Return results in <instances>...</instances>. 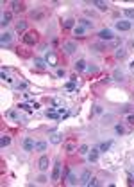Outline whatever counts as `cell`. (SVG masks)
<instances>
[{
	"instance_id": "6da1fadb",
	"label": "cell",
	"mask_w": 134,
	"mask_h": 187,
	"mask_svg": "<svg viewBox=\"0 0 134 187\" xmlns=\"http://www.w3.org/2000/svg\"><path fill=\"white\" fill-rule=\"evenodd\" d=\"M23 43H25V45H34V43H38V33H36V31H27V33L23 34Z\"/></svg>"
},
{
	"instance_id": "7a4b0ae2",
	"label": "cell",
	"mask_w": 134,
	"mask_h": 187,
	"mask_svg": "<svg viewBox=\"0 0 134 187\" xmlns=\"http://www.w3.org/2000/svg\"><path fill=\"white\" fill-rule=\"evenodd\" d=\"M45 61H47L48 67H57V65H59V58H57V54L54 52V50H48V52H47Z\"/></svg>"
},
{
	"instance_id": "3957f363",
	"label": "cell",
	"mask_w": 134,
	"mask_h": 187,
	"mask_svg": "<svg viewBox=\"0 0 134 187\" xmlns=\"http://www.w3.org/2000/svg\"><path fill=\"white\" fill-rule=\"evenodd\" d=\"M48 165H50V160H48L47 155L39 157V160H38V167H39V171H47V169H48Z\"/></svg>"
},
{
	"instance_id": "277c9868",
	"label": "cell",
	"mask_w": 134,
	"mask_h": 187,
	"mask_svg": "<svg viewBox=\"0 0 134 187\" xmlns=\"http://www.w3.org/2000/svg\"><path fill=\"white\" fill-rule=\"evenodd\" d=\"M98 38H100L102 41H109V40H113V31H111V29H102L100 33H98Z\"/></svg>"
},
{
	"instance_id": "5b68a950",
	"label": "cell",
	"mask_w": 134,
	"mask_h": 187,
	"mask_svg": "<svg viewBox=\"0 0 134 187\" xmlns=\"http://www.w3.org/2000/svg\"><path fill=\"white\" fill-rule=\"evenodd\" d=\"M115 25H116V29H118V31H129V29L132 27L131 20H120V22H116Z\"/></svg>"
},
{
	"instance_id": "8992f818",
	"label": "cell",
	"mask_w": 134,
	"mask_h": 187,
	"mask_svg": "<svg viewBox=\"0 0 134 187\" xmlns=\"http://www.w3.org/2000/svg\"><path fill=\"white\" fill-rule=\"evenodd\" d=\"M23 149H25V151H29V153H30V151H34V149H36V142L30 139V137H27V139L23 140Z\"/></svg>"
},
{
	"instance_id": "52a82bcc",
	"label": "cell",
	"mask_w": 134,
	"mask_h": 187,
	"mask_svg": "<svg viewBox=\"0 0 134 187\" xmlns=\"http://www.w3.org/2000/svg\"><path fill=\"white\" fill-rule=\"evenodd\" d=\"M63 49H65V52H66V54H74L75 50H77V45L74 43V41H66V43L63 45Z\"/></svg>"
},
{
	"instance_id": "ba28073f",
	"label": "cell",
	"mask_w": 134,
	"mask_h": 187,
	"mask_svg": "<svg viewBox=\"0 0 134 187\" xmlns=\"http://www.w3.org/2000/svg\"><path fill=\"white\" fill-rule=\"evenodd\" d=\"M59 176H61V162H56L54 164V169H52V180H59Z\"/></svg>"
},
{
	"instance_id": "9c48e42d",
	"label": "cell",
	"mask_w": 134,
	"mask_h": 187,
	"mask_svg": "<svg viewBox=\"0 0 134 187\" xmlns=\"http://www.w3.org/2000/svg\"><path fill=\"white\" fill-rule=\"evenodd\" d=\"M98 153H100L98 148H93L91 151H88V158H89V162H97V160H98Z\"/></svg>"
},
{
	"instance_id": "30bf717a",
	"label": "cell",
	"mask_w": 134,
	"mask_h": 187,
	"mask_svg": "<svg viewBox=\"0 0 134 187\" xmlns=\"http://www.w3.org/2000/svg\"><path fill=\"white\" fill-rule=\"evenodd\" d=\"M13 13H22L23 9H25V4L23 2H13Z\"/></svg>"
},
{
	"instance_id": "8fae6325",
	"label": "cell",
	"mask_w": 134,
	"mask_h": 187,
	"mask_svg": "<svg viewBox=\"0 0 134 187\" xmlns=\"http://www.w3.org/2000/svg\"><path fill=\"white\" fill-rule=\"evenodd\" d=\"M89 180H91V173H89V171H84V173L80 174V184H82V185H88Z\"/></svg>"
},
{
	"instance_id": "7c38bea8",
	"label": "cell",
	"mask_w": 134,
	"mask_h": 187,
	"mask_svg": "<svg viewBox=\"0 0 134 187\" xmlns=\"http://www.w3.org/2000/svg\"><path fill=\"white\" fill-rule=\"evenodd\" d=\"M65 149H66V153H75V151H77V146H75V142L68 140V142L65 144Z\"/></svg>"
},
{
	"instance_id": "4fadbf2b",
	"label": "cell",
	"mask_w": 134,
	"mask_h": 187,
	"mask_svg": "<svg viewBox=\"0 0 134 187\" xmlns=\"http://www.w3.org/2000/svg\"><path fill=\"white\" fill-rule=\"evenodd\" d=\"M11 36H13L11 33H4L2 38H0V43H2V45H7L9 41H11Z\"/></svg>"
},
{
	"instance_id": "5bb4252c",
	"label": "cell",
	"mask_w": 134,
	"mask_h": 187,
	"mask_svg": "<svg viewBox=\"0 0 134 187\" xmlns=\"http://www.w3.org/2000/svg\"><path fill=\"white\" fill-rule=\"evenodd\" d=\"M9 144H11V137H9V135H2V139H0V146L5 148V146H9Z\"/></svg>"
},
{
	"instance_id": "9a60e30c",
	"label": "cell",
	"mask_w": 134,
	"mask_h": 187,
	"mask_svg": "<svg viewBox=\"0 0 134 187\" xmlns=\"http://www.w3.org/2000/svg\"><path fill=\"white\" fill-rule=\"evenodd\" d=\"M75 70H77V72L86 70V61H84V59H79L77 63H75Z\"/></svg>"
},
{
	"instance_id": "2e32d148",
	"label": "cell",
	"mask_w": 134,
	"mask_h": 187,
	"mask_svg": "<svg viewBox=\"0 0 134 187\" xmlns=\"http://www.w3.org/2000/svg\"><path fill=\"white\" fill-rule=\"evenodd\" d=\"M9 22H11V13H4L2 15V27H7Z\"/></svg>"
},
{
	"instance_id": "e0dca14e",
	"label": "cell",
	"mask_w": 134,
	"mask_h": 187,
	"mask_svg": "<svg viewBox=\"0 0 134 187\" xmlns=\"http://www.w3.org/2000/svg\"><path fill=\"white\" fill-rule=\"evenodd\" d=\"M93 6H97L100 11H107V9H109V7H107V4H106V2H100V0H95Z\"/></svg>"
},
{
	"instance_id": "ac0fdd59",
	"label": "cell",
	"mask_w": 134,
	"mask_h": 187,
	"mask_svg": "<svg viewBox=\"0 0 134 187\" xmlns=\"http://www.w3.org/2000/svg\"><path fill=\"white\" fill-rule=\"evenodd\" d=\"M61 140H63V137H61L59 133H52V135H50V142H52V144H59Z\"/></svg>"
},
{
	"instance_id": "d6986e66",
	"label": "cell",
	"mask_w": 134,
	"mask_h": 187,
	"mask_svg": "<svg viewBox=\"0 0 134 187\" xmlns=\"http://www.w3.org/2000/svg\"><path fill=\"white\" fill-rule=\"evenodd\" d=\"M25 27H27V22H23V20L16 22V31H18V33H23V31H25Z\"/></svg>"
},
{
	"instance_id": "ffe728a7",
	"label": "cell",
	"mask_w": 134,
	"mask_h": 187,
	"mask_svg": "<svg viewBox=\"0 0 134 187\" xmlns=\"http://www.w3.org/2000/svg\"><path fill=\"white\" fill-rule=\"evenodd\" d=\"M34 65H36L38 68H45V67H47V61H45V59H39V58H34Z\"/></svg>"
},
{
	"instance_id": "44dd1931",
	"label": "cell",
	"mask_w": 134,
	"mask_h": 187,
	"mask_svg": "<svg viewBox=\"0 0 134 187\" xmlns=\"http://www.w3.org/2000/svg\"><path fill=\"white\" fill-rule=\"evenodd\" d=\"M66 184H68V185H75V184H77V176H75L74 173H70L68 178H66Z\"/></svg>"
},
{
	"instance_id": "7402d4cb",
	"label": "cell",
	"mask_w": 134,
	"mask_h": 187,
	"mask_svg": "<svg viewBox=\"0 0 134 187\" xmlns=\"http://www.w3.org/2000/svg\"><path fill=\"white\" fill-rule=\"evenodd\" d=\"M47 117H50V119H59L61 115H57L54 108H48V112H47Z\"/></svg>"
},
{
	"instance_id": "603a6c76",
	"label": "cell",
	"mask_w": 134,
	"mask_h": 187,
	"mask_svg": "<svg viewBox=\"0 0 134 187\" xmlns=\"http://www.w3.org/2000/svg\"><path fill=\"white\" fill-rule=\"evenodd\" d=\"M47 149V142H36V151H45Z\"/></svg>"
},
{
	"instance_id": "cb8c5ba5",
	"label": "cell",
	"mask_w": 134,
	"mask_h": 187,
	"mask_svg": "<svg viewBox=\"0 0 134 187\" xmlns=\"http://www.w3.org/2000/svg\"><path fill=\"white\" fill-rule=\"evenodd\" d=\"M111 144H113V142H111V140H107V142H102V144H100V148H98V149H100V151H107V149H109V148H111Z\"/></svg>"
},
{
	"instance_id": "d4e9b609",
	"label": "cell",
	"mask_w": 134,
	"mask_h": 187,
	"mask_svg": "<svg viewBox=\"0 0 134 187\" xmlns=\"http://www.w3.org/2000/svg\"><path fill=\"white\" fill-rule=\"evenodd\" d=\"M115 56H116V59H123V58H125V50H123V49H116Z\"/></svg>"
},
{
	"instance_id": "484cf974",
	"label": "cell",
	"mask_w": 134,
	"mask_h": 187,
	"mask_svg": "<svg viewBox=\"0 0 134 187\" xmlns=\"http://www.w3.org/2000/svg\"><path fill=\"white\" fill-rule=\"evenodd\" d=\"M91 49H95L97 52H100V50H106V45H104V43H93V45H91Z\"/></svg>"
},
{
	"instance_id": "4316f807",
	"label": "cell",
	"mask_w": 134,
	"mask_h": 187,
	"mask_svg": "<svg viewBox=\"0 0 134 187\" xmlns=\"http://www.w3.org/2000/svg\"><path fill=\"white\" fill-rule=\"evenodd\" d=\"M113 79L122 81V79H123V72H122V70H115V74H113Z\"/></svg>"
},
{
	"instance_id": "83f0119b",
	"label": "cell",
	"mask_w": 134,
	"mask_h": 187,
	"mask_svg": "<svg viewBox=\"0 0 134 187\" xmlns=\"http://www.w3.org/2000/svg\"><path fill=\"white\" fill-rule=\"evenodd\" d=\"M74 25H75V20L74 18H68L66 22H65V29H71Z\"/></svg>"
},
{
	"instance_id": "f1b7e54d",
	"label": "cell",
	"mask_w": 134,
	"mask_h": 187,
	"mask_svg": "<svg viewBox=\"0 0 134 187\" xmlns=\"http://www.w3.org/2000/svg\"><path fill=\"white\" fill-rule=\"evenodd\" d=\"M79 22H80V25H82V27H93V24H91L88 18H82V20H79Z\"/></svg>"
},
{
	"instance_id": "f546056e",
	"label": "cell",
	"mask_w": 134,
	"mask_h": 187,
	"mask_svg": "<svg viewBox=\"0 0 134 187\" xmlns=\"http://www.w3.org/2000/svg\"><path fill=\"white\" fill-rule=\"evenodd\" d=\"M84 33H86V31H84V27H75V36H84Z\"/></svg>"
},
{
	"instance_id": "4dcf8cb0",
	"label": "cell",
	"mask_w": 134,
	"mask_h": 187,
	"mask_svg": "<svg viewBox=\"0 0 134 187\" xmlns=\"http://www.w3.org/2000/svg\"><path fill=\"white\" fill-rule=\"evenodd\" d=\"M123 15H125L127 18H134V9H125V11H123Z\"/></svg>"
},
{
	"instance_id": "1f68e13d",
	"label": "cell",
	"mask_w": 134,
	"mask_h": 187,
	"mask_svg": "<svg viewBox=\"0 0 134 187\" xmlns=\"http://www.w3.org/2000/svg\"><path fill=\"white\" fill-rule=\"evenodd\" d=\"M88 151H89V149H88V146H84V144L79 148V153H80V155H88Z\"/></svg>"
},
{
	"instance_id": "d6a6232c",
	"label": "cell",
	"mask_w": 134,
	"mask_h": 187,
	"mask_svg": "<svg viewBox=\"0 0 134 187\" xmlns=\"http://www.w3.org/2000/svg\"><path fill=\"white\" fill-rule=\"evenodd\" d=\"M115 130H116V133H118V135H123V133H125V130H123V126H122V124H118V126H116Z\"/></svg>"
},
{
	"instance_id": "836d02e7",
	"label": "cell",
	"mask_w": 134,
	"mask_h": 187,
	"mask_svg": "<svg viewBox=\"0 0 134 187\" xmlns=\"http://www.w3.org/2000/svg\"><path fill=\"white\" fill-rule=\"evenodd\" d=\"M65 87H66V90H75V83H74V81H71V83H66Z\"/></svg>"
},
{
	"instance_id": "e575fe53",
	"label": "cell",
	"mask_w": 134,
	"mask_h": 187,
	"mask_svg": "<svg viewBox=\"0 0 134 187\" xmlns=\"http://www.w3.org/2000/svg\"><path fill=\"white\" fill-rule=\"evenodd\" d=\"M65 74H66L65 68H57V77H65Z\"/></svg>"
},
{
	"instance_id": "d590c367",
	"label": "cell",
	"mask_w": 134,
	"mask_h": 187,
	"mask_svg": "<svg viewBox=\"0 0 134 187\" xmlns=\"http://www.w3.org/2000/svg\"><path fill=\"white\" fill-rule=\"evenodd\" d=\"M86 70L89 72V74H95V72H97L98 68H97V67H86Z\"/></svg>"
},
{
	"instance_id": "8d00e7d4",
	"label": "cell",
	"mask_w": 134,
	"mask_h": 187,
	"mask_svg": "<svg viewBox=\"0 0 134 187\" xmlns=\"http://www.w3.org/2000/svg\"><path fill=\"white\" fill-rule=\"evenodd\" d=\"M88 185H89V187H95V185H98V182H97L95 178H91V180L88 182Z\"/></svg>"
},
{
	"instance_id": "74e56055",
	"label": "cell",
	"mask_w": 134,
	"mask_h": 187,
	"mask_svg": "<svg viewBox=\"0 0 134 187\" xmlns=\"http://www.w3.org/2000/svg\"><path fill=\"white\" fill-rule=\"evenodd\" d=\"M38 182H39V184H45V182H47V176H43V174H41L39 178H38Z\"/></svg>"
},
{
	"instance_id": "f35d334b",
	"label": "cell",
	"mask_w": 134,
	"mask_h": 187,
	"mask_svg": "<svg viewBox=\"0 0 134 187\" xmlns=\"http://www.w3.org/2000/svg\"><path fill=\"white\" fill-rule=\"evenodd\" d=\"M41 16H43V15H41V13H39V11H36V13H32V18H38V20H39V18H41Z\"/></svg>"
},
{
	"instance_id": "ab89813d",
	"label": "cell",
	"mask_w": 134,
	"mask_h": 187,
	"mask_svg": "<svg viewBox=\"0 0 134 187\" xmlns=\"http://www.w3.org/2000/svg\"><path fill=\"white\" fill-rule=\"evenodd\" d=\"M18 88H20V90H25V88H27V85H25V83H20Z\"/></svg>"
},
{
	"instance_id": "60d3db41",
	"label": "cell",
	"mask_w": 134,
	"mask_h": 187,
	"mask_svg": "<svg viewBox=\"0 0 134 187\" xmlns=\"http://www.w3.org/2000/svg\"><path fill=\"white\" fill-rule=\"evenodd\" d=\"M93 112H95V113H102V108H100V106H95V110H93Z\"/></svg>"
},
{
	"instance_id": "b9f144b4",
	"label": "cell",
	"mask_w": 134,
	"mask_h": 187,
	"mask_svg": "<svg viewBox=\"0 0 134 187\" xmlns=\"http://www.w3.org/2000/svg\"><path fill=\"white\" fill-rule=\"evenodd\" d=\"M129 122H131V124H134V115H129Z\"/></svg>"
}]
</instances>
